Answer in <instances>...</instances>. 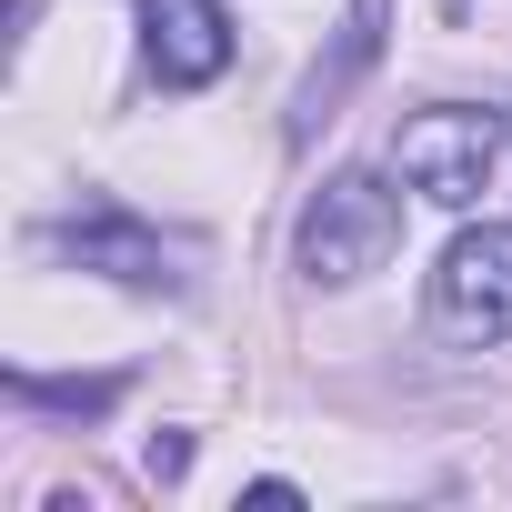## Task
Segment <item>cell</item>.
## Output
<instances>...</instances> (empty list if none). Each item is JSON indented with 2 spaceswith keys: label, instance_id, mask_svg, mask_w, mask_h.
<instances>
[{
  "label": "cell",
  "instance_id": "cell-6",
  "mask_svg": "<svg viewBox=\"0 0 512 512\" xmlns=\"http://www.w3.org/2000/svg\"><path fill=\"white\" fill-rule=\"evenodd\" d=\"M382 31H392V0H352L342 11V31H332V51L302 71V91H292V141H312L322 121H342V101L372 81V61H382Z\"/></svg>",
  "mask_w": 512,
  "mask_h": 512
},
{
  "label": "cell",
  "instance_id": "cell-3",
  "mask_svg": "<svg viewBox=\"0 0 512 512\" xmlns=\"http://www.w3.org/2000/svg\"><path fill=\"white\" fill-rule=\"evenodd\" d=\"M492 161H502V121H492V111H462V101L412 111V121L392 131V171H402L422 201H442V211H472V201L492 191Z\"/></svg>",
  "mask_w": 512,
  "mask_h": 512
},
{
  "label": "cell",
  "instance_id": "cell-4",
  "mask_svg": "<svg viewBox=\"0 0 512 512\" xmlns=\"http://www.w3.org/2000/svg\"><path fill=\"white\" fill-rule=\"evenodd\" d=\"M432 322H442V342H462V352L512 342V231H502V221H482V231H462V241L442 251Z\"/></svg>",
  "mask_w": 512,
  "mask_h": 512
},
{
  "label": "cell",
  "instance_id": "cell-2",
  "mask_svg": "<svg viewBox=\"0 0 512 512\" xmlns=\"http://www.w3.org/2000/svg\"><path fill=\"white\" fill-rule=\"evenodd\" d=\"M41 251H61V262H81L121 292H191V251L161 241L151 221H131L121 201H81V211L41 221Z\"/></svg>",
  "mask_w": 512,
  "mask_h": 512
},
{
  "label": "cell",
  "instance_id": "cell-8",
  "mask_svg": "<svg viewBox=\"0 0 512 512\" xmlns=\"http://www.w3.org/2000/svg\"><path fill=\"white\" fill-rule=\"evenodd\" d=\"M181 472H191V442L161 432V442H151V482H181Z\"/></svg>",
  "mask_w": 512,
  "mask_h": 512
},
{
  "label": "cell",
  "instance_id": "cell-7",
  "mask_svg": "<svg viewBox=\"0 0 512 512\" xmlns=\"http://www.w3.org/2000/svg\"><path fill=\"white\" fill-rule=\"evenodd\" d=\"M11 402H31V412H111L121 402V372H101V382H41V372H21Z\"/></svg>",
  "mask_w": 512,
  "mask_h": 512
},
{
  "label": "cell",
  "instance_id": "cell-5",
  "mask_svg": "<svg viewBox=\"0 0 512 512\" xmlns=\"http://www.w3.org/2000/svg\"><path fill=\"white\" fill-rule=\"evenodd\" d=\"M141 61L161 91H211L231 71V11L221 0H141Z\"/></svg>",
  "mask_w": 512,
  "mask_h": 512
},
{
  "label": "cell",
  "instance_id": "cell-1",
  "mask_svg": "<svg viewBox=\"0 0 512 512\" xmlns=\"http://www.w3.org/2000/svg\"><path fill=\"white\" fill-rule=\"evenodd\" d=\"M392 241H402V201L372 171H332L302 201V221H292V262H302V282L342 292V282H362V272L392 262Z\"/></svg>",
  "mask_w": 512,
  "mask_h": 512
}]
</instances>
